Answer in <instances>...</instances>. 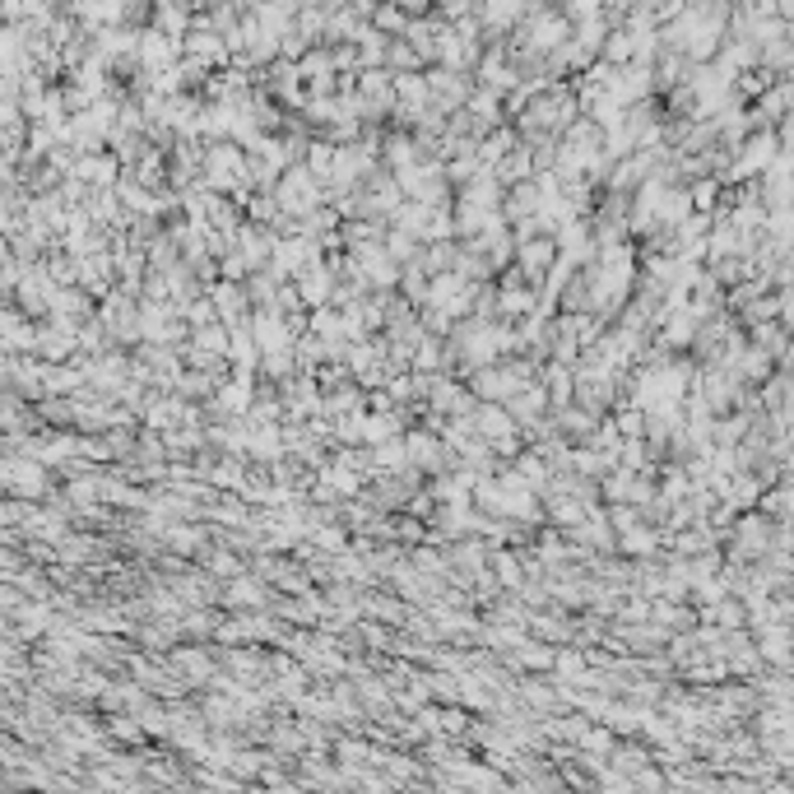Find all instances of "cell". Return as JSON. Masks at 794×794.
I'll use <instances>...</instances> for the list:
<instances>
[{
    "label": "cell",
    "instance_id": "1",
    "mask_svg": "<svg viewBox=\"0 0 794 794\" xmlns=\"http://www.w3.org/2000/svg\"><path fill=\"white\" fill-rule=\"evenodd\" d=\"M479 432H483V437H498V442H507V437L516 432V419L507 414V409L483 404V409H479Z\"/></svg>",
    "mask_w": 794,
    "mask_h": 794
}]
</instances>
